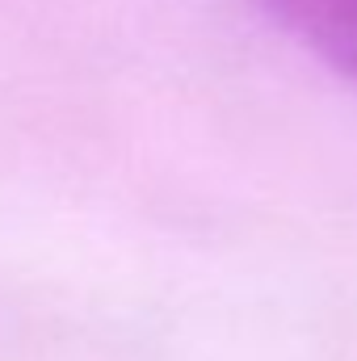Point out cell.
<instances>
[{"label": "cell", "mask_w": 357, "mask_h": 361, "mask_svg": "<svg viewBox=\"0 0 357 361\" xmlns=\"http://www.w3.org/2000/svg\"><path fill=\"white\" fill-rule=\"evenodd\" d=\"M298 47L328 68L357 76V0H257Z\"/></svg>", "instance_id": "obj_1"}]
</instances>
